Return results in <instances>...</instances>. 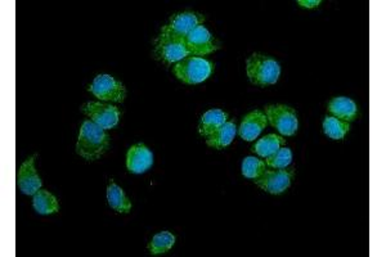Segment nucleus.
I'll return each instance as SVG.
<instances>
[{
    "label": "nucleus",
    "instance_id": "21",
    "mask_svg": "<svg viewBox=\"0 0 386 257\" xmlns=\"http://www.w3.org/2000/svg\"><path fill=\"white\" fill-rule=\"evenodd\" d=\"M175 243V237L169 232H161L152 238L149 242V250L152 255H160L170 250Z\"/></svg>",
    "mask_w": 386,
    "mask_h": 257
},
{
    "label": "nucleus",
    "instance_id": "13",
    "mask_svg": "<svg viewBox=\"0 0 386 257\" xmlns=\"http://www.w3.org/2000/svg\"><path fill=\"white\" fill-rule=\"evenodd\" d=\"M268 124V118L263 112L253 111L249 115H246L242 124L239 126V137L244 140L251 142L259 137L263 129H266Z\"/></svg>",
    "mask_w": 386,
    "mask_h": 257
},
{
    "label": "nucleus",
    "instance_id": "20",
    "mask_svg": "<svg viewBox=\"0 0 386 257\" xmlns=\"http://www.w3.org/2000/svg\"><path fill=\"white\" fill-rule=\"evenodd\" d=\"M349 130V123L340 118H326L323 121V132L331 139H342Z\"/></svg>",
    "mask_w": 386,
    "mask_h": 257
},
{
    "label": "nucleus",
    "instance_id": "11",
    "mask_svg": "<svg viewBox=\"0 0 386 257\" xmlns=\"http://www.w3.org/2000/svg\"><path fill=\"white\" fill-rule=\"evenodd\" d=\"M35 156L23 162L18 170V188L27 196H34L42 188V180L34 166Z\"/></svg>",
    "mask_w": 386,
    "mask_h": 257
},
{
    "label": "nucleus",
    "instance_id": "15",
    "mask_svg": "<svg viewBox=\"0 0 386 257\" xmlns=\"http://www.w3.org/2000/svg\"><path fill=\"white\" fill-rule=\"evenodd\" d=\"M236 135V125L233 123H225L224 125L216 129V132L206 137V143L208 147L223 149L224 147L230 146L235 139Z\"/></svg>",
    "mask_w": 386,
    "mask_h": 257
},
{
    "label": "nucleus",
    "instance_id": "24",
    "mask_svg": "<svg viewBox=\"0 0 386 257\" xmlns=\"http://www.w3.org/2000/svg\"><path fill=\"white\" fill-rule=\"evenodd\" d=\"M297 3L304 8H316L320 4V0H299Z\"/></svg>",
    "mask_w": 386,
    "mask_h": 257
},
{
    "label": "nucleus",
    "instance_id": "17",
    "mask_svg": "<svg viewBox=\"0 0 386 257\" xmlns=\"http://www.w3.org/2000/svg\"><path fill=\"white\" fill-rule=\"evenodd\" d=\"M32 205H34L35 211L42 213V215H49V213H57L60 210L57 199L53 196L52 193L44 191V189H39L34 194Z\"/></svg>",
    "mask_w": 386,
    "mask_h": 257
},
{
    "label": "nucleus",
    "instance_id": "6",
    "mask_svg": "<svg viewBox=\"0 0 386 257\" xmlns=\"http://www.w3.org/2000/svg\"><path fill=\"white\" fill-rule=\"evenodd\" d=\"M89 92L104 102H123L127 96L125 87L110 75H98L90 85Z\"/></svg>",
    "mask_w": 386,
    "mask_h": 257
},
{
    "label": "nucleus",
    "instance_id": "2",
    "mask_svg": "<svg viewBox=\"0 0 386 257\" xmlns=\"http://www.w3.org/2000/svg\"><path fill=\"white\" fill-rule=\"evenodd\" d=\"M246 70L249 80L258 87H267L275 84L281 74V67L278 62L259 53H254L253 56L247 59Z\"/></svg>",
    "mask_w": 386,
    "mask_h": 257
},
{
    "label": "nucleus",
    "instance_id": "4",
    "mask_svg": "<svg viewBox=\"0 0 386 257\" xmlns=\"http://www.w3.org/2000/svg\"><path fill=\"white\" fill-rule=\"evenodd\" d=\"M155 56L156 58L163 59L168 63H173L187 58L191 54L187 49L185 39L174 37L168 32H161L155 46Z\"/></svg>",
    "mask_w": 386,
    "mask_h": 257
},
{
    "label": "nucleus",
    "instance_id": "16",
    "mask_svg": "<svg viewBox=\"0 0 386 257\" xmlns=\"http://www.w3.org/2000/svg\"><path fill=\"white\" fill-rule=\"evenodd\" d=\"M228 115L220 110H210L202 115L201 118L200 125H199V132L204 137H208L210 134L216 132L220 126L227 123Z\"/></svg>",
    "mask_w": 386,
    "mask_h": 257
},
{
    "label": "nucleus",
    "instance_id": "14",
    "mask_svg": "<svg viewBox=\"0 0 386 257\" xmlns=\"http://www.w3.org/2000/svg\"><path fill=\"white\" fill-rule=\"evenodd\" d=\"M328 111L335 115V118H340L342 121H354L358 113L356 103L347 96L334 98L328 104Z\"/></svg>",
    "mask_w": 386,
    "mask_h": 257
},
{
    "label": "nucleus",
    "instance_id": "18",
    "mask_svg": "<svg viewBox=\"0 0 386 257\" xmlns=\"http://www.w3.org/2000/svg\"><path fill=\"white\" fill-rule=\"evenodd\" d=\"M107 199H108V205L118 213H127L132 210V203L127 199L125 193L118 184L113 182H111L107 188Z\"/></svg>",
    "mask_w": 386,
    "mask_h": 257
},
{
    "label": "nucleus",
    "instance_id": "10",
    "mask_svg": "<svg viewBox=\"0 0 386 257\" xmlns=\"http://www.w3.org/2000/svg\"><path fill=\"white\" fill-rule=\"evenodd\" d=\"M291 179L292 173L286 170H266L259 177L255 179V183L263 191L272 194H280L289 188Z\"/></svg>",
    "mask_w": 386,
    "mask_h": 257
},
{
    "label": "nucleus",
    "instance_id": "23",
    "mask_svg": "<svg viewBox=\"0 0 386 257\" xmlns=\"http://www.w3.org/2000/svg\"><path fill=\"white\" fill-rule=\"evenodd\" d=\"M292 161V153L289 148H280L275 153L267 157V165L272 169H285Z\"/></svg>",
    "mask_w": 386,
    "mask_h": 257
},
{
    "label": "nucleus",
    "instance_id": "7",
    "mask_svg": "<svg viewBox=\"0 0 386 257\" xmlns=\"http://www.w3.org/2000/svg\"><path fill=\"white\" fill-rule=\"evenodd\" d=\"M82 113H85L90 121L101 126L102 129H112L118 125L120 118V111L112 104L101 102H88L82 106Z\"/></svg>",
    "mask_w": 386,
    "mask_h": 257
},
{
    "label": "nucleus",
    "instance_id": "5",
    "mask_svg": "<svg viewBox=\"0 0 386 257\" xmlns=\"http://www.w3.org/2000/svg\"><path fill=\"white\" fill-rule=\"evenodd\" d=\"M266 116L269 120L270 125L275 127L283 135L291 137L297 132V126H299L297 112L289 106H285V104L268 106L266 108Z\"/></svg>",
    "mask_w": 386,
    "mask_h": 257
},
{
    "label": "nucleus",
    "instance_id": "19",
    "mask_svg": "<svg viewBox=\"0 0 386 257\" xmlns=\"http://www.w3.org/2000/svg\"><path fill=\"white\" fill-rule=\"evenodd\" d=\"M282 144H285V139L282 137L275 135V134H269L267 137H264L263 139H259L255 143L253 151L261 157L267 158L269 156L275 153Z\"/></svg>",
    "mask_w": 386,
    "mask_h": 257
},
{
    "label": "nucleus",
    "instance_id": "3",
    "mask_svg": "<svg viewBox=\"0 0 386 257\" xmlns=\"http://www.w3.org/2000/svg\"><path fill=\"white\" fill-rule=\"evenodd\" d=\"M214 71V65L208 59L200 57H187L177 62L174 74L179 80L186 84H200L210 77Z\"/></svg>",
    "mask_w": 386,
    "mask_h": 257
},
{
    "label": "nucleus",
    "instance_id": "22",
    "mask_svg": "<svg viewBox=\"0 0 386 257\" xmlns=\"http://www.w3.org/2000/svg\"><path fill=\"white\" fill-rule=\"evenodd\" d=\"M266 170V162L256 157H246L242 162V175L249 179L259 177Z\"/></svg>",
    "mask_w": 386,
    "mask_h": 257
},
{
    "label": "nucleus",
    "instance_id": "12",
    "mask_svg": "<svg viewBox=\"0 0 386 257\" xmlns=\"http://www.w3.org/2000/svg\"><path fill=\"white\" fill-rule=\"evenodd\" d=\"M154 163V154L144 144H135L129 149L127 157V170L134 174L146 173Z\"/></svg>",
    "mask_w": 386,
    "mask_h": 257
},
{
    "label": "nucleus",
    "instance_id": "1",
    "mask_svg": "<svg viewBox=\"0 0 386 257\" xmlns=\"http://www.w3.org/2000/svg\"><path fill=\"white\" fill-rule=\"evenodd\" d=\"M110 146V137L104 129L96 125L93 121L82 123L79 140L76 144V152L87 161H96L104 156Z\"/></svg>",
    "mask_w": 386,
    "mask_h": 257
},
{
    "label": "nucleus",
    "instance_id": "8",
    "mask_svg": "<svg viewBox=\"0 0 386 257\" xmlns=\"http://www.w3.org/2000/svg\"><path fill=\"white\" fill-rule=\"evenodd\" d=\"M186 46L191 56H206L219 49V43L208 30L200 25L191 31L186 39Z\"/></svg>",
    "mask_w": 386,
    "mask_h": 257
},
{
    "label": "nucleus",
    "instance_id": "9",
    "mask_svg": "<svg viewBox=\"0 0 386 257\" xmlns=\"http://www.w3.org/2000/svg\"><path fill=\"white\" fill-rule=\"evenodd\" d=\"M205 21L204 15L194 12H183L173 15L168 25L163 26L161 32H168L174 37L186 39L187 35Z\"/></svg>",
    "mask_w": 386,
    "mask_h": 257
}]
</instances>
